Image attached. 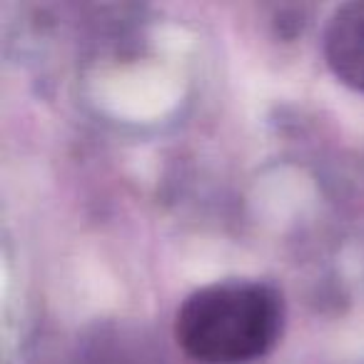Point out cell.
I'll return each instance as SVG.
<instances>
[{
	"label": "cell",
	"instance_id": "cell-1",
	"mask_svg": "<svg viewBox=\"0 0 364 364\" xmlns=\"http://www.w3.org/2000/svg\"><path fill=\"white\" fill-rule=\"evenodd\" d=\"M282 332V297L274 287L228 279L182 302L175 337L203 364H247L264 357Z\"/></svg>",
	"mask_w": 364,
	"mask_h": 364
},
{
	"label": "cell",
	"instance_id": "cell-2",
	"mask_svg": "<svg viewBox=\"0 0 364 364\" xmlns=\"http://www.w3.org/2000/svg\"><path fill=\"white\" fill-rule=\"evenodd\" d=\"M324 55L344 85L364 92V0L347 3L332 16L324 33Z\"/></svg>",
	"mask_w": 364,
	"mask_h": 364
}]
</instances>
